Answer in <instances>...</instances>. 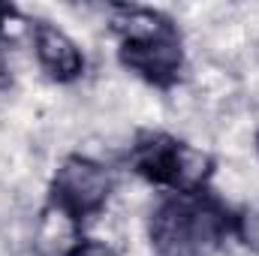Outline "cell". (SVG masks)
Instances as JSON below:
<instances>
[{"instance_id": "cell-1", "label": "cell", "mask_w": 259, "mask_h": 256, "mask_svg": "<svg viewBox=\"0 0 259 256\" xmlns=\"http://www.w3.org/2000/svg\"><path fill=\"white\" fill-rule=\"evenodd\" d=\"M235 235V214L211 190L163 193L148 217L157 256H214Z\"/></svg>"}, {"instance_id": "cell-2", "label": "cell", "mask_w": 259, "mask_h": 256, "mask_svg": "<svg viewBox=\"0 0 259 256\" xmlns=\"http://www.w3.org/2000/svg\"><path fill=\"white\" fill-rule=\"evenodd\" d=\"M109 27L118 36V61L124 69L160 91H169L181 81L187 55L181 30L169 15L124 3L112 6Z\"/></svg>"}, {"instance_id": "cell-3", "label": "cell", "mask_w": 259, "mask_h": 256, "mask_svg": "<svg viewBox=\"0 0 259 256\" xmlns=\"http://www.w3.org/2000/svg\"><path fill=\"white\" fill-rule=\"evenodd\" d=\"M130 169L166 193H193L208 190L214 160L172 133L145 130L130 145Z\"/></svg>"}, {"instance_id": "cell-4", "label": "cell", "mask_w": 259, "mask_h": 256, "mask_svg": "<svg viewBox=\"0 0 259 256\" xmlns=\"http://www.w3.org/2000/svg\"><path fill=\"white\" fill-rule=\"evenodd\" d=\"M112 190L115 175L103 163L72 154L55 169L49 181V205L72 226H84L106 208Z\"/></svg>"}, {"instance_id": "cell-5", "label": "cell", "mask_w": 259, "mask_h": 256, "mask_svg": "<svg viewBox=\"0 0 259 256\" xmlns=\"http://www.w3.org/2000/svg\"><path fill=\"white\" fill-rule=\"evenodd\" d=\"M30 36H33L36 64H39V69H42L52 81H58V84H72V81H78V78L84 75V66H88L84 52H81V46L66 33L64 27H58V24L39 18V21H33Z\"/></svg>"}, {"instance_id": "cell-6", "label": "cell", "mask_w": 259, "mask_h": 256, "mask_svg": "<svg viewBox=\"0 0 259 256\" xmlns=\"http://www.w3.org/2000/svg\"><path fill=\"white\" fill-rule=\"evenodd\" d=\"M235 238L259 256V208H250L244 214H235Z\"/></svg>"}, {"instance_id": "cell-7", "label": "cell", "mask_w": 259, "mask_h": 256, "mask_svg": "<svg viewBox=\"0 0 259 256\" xmlns=\"http://www.w3.org/2000/svg\"><path fill=\"white\" fill-rule=\"evenodd\" d=\"M66 256H115V250L109 244L97 241V238H78Z\"/></svg>"}, {"instance_id": "cell-8", "label": "cell", "mask_w": 259, "mask_h": 256, "mask_svg": "<svg viewBox=\"0 0 259 256\" xmlns=\"http://www.w3.org/2000/svg\"><path fill=\"white\" fill-rule=\"evenodd\" d=\"M12 15H15V6H9V3H0V33L6 30V24L12 21Z\"/></svg>"}, {"instance_id": "cell-9", "label": "cell", "mask_w": 259, "mask_h": 256, "mask_svg": "<svg viewBox=\"0 0 259 256\" xmlns=\"http://www.w3.org/2000/svg\"><path fill=\"white\" fill-rule=\"evenodd\" d=\"M9 81H12V75H9V69H6V64L0 61V91H6V88H9Z\"/></svg>"}, {"instance_id": "cell-10", "label": "cell", "mask_w": 259, "mask_h": 256, "mask_svg": "<svg viewBox=\"0 0 259 256\" xmlns=\"http://www.w3.org/2000/svg\"><path fill=\"white\" fill-rule=\"evenodd\" d=\"M253 145H256V154H259V130H256V136H253Z\"/></svg>"}]
</instances>
